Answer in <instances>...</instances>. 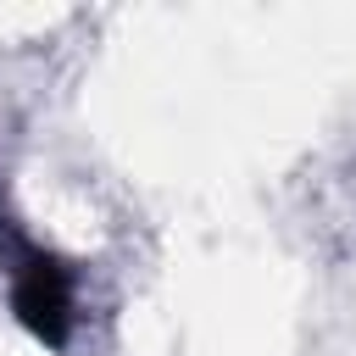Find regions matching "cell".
Listing matches in <instances>:
<instances>
[{"label":"cell","instance_id":"obj_1","mask_svg":"<svg viewBox=\"0 0 356 356\" xmlns=\"http://www.w3.org/2000/svg\"><path fill=\"white\" fill-rule=\"evenodd\" d=\"M11 306H17V323L33 339L67 345V334H72V273L44 250H22L17 273H11Z\"/></svg>","mask_w":356,"mask_h":356}]
</instances>
